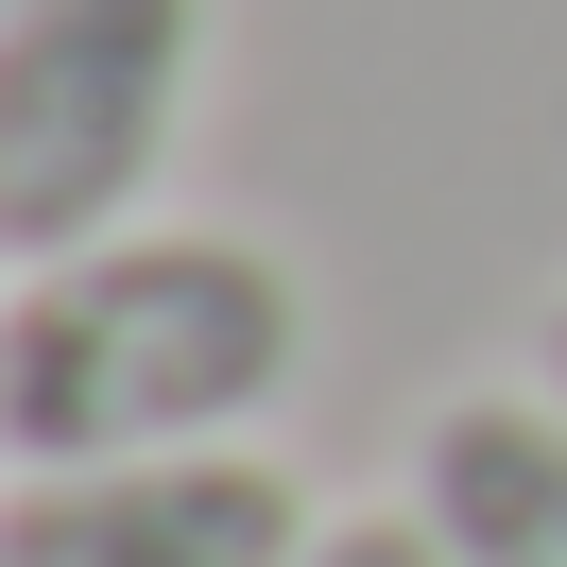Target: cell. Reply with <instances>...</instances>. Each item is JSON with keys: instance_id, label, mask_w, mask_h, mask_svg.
I'll return each instance as SVG.
<instances>
[{"instance_id": "6da1fadb", "label": "cell", "mask_w": 567, "mask_h": 567, "mask_svg": "<svg viewBox=\"0 0 567 567\" xmlns=\"http://www.w3.org/2000/svg\"><path fill=\"white\" fill-rule=\"evenodd\" d=\"M292 379H310V292L241 224H121L86 258L0 276V464L258 447Z\"/></svg>"}, {"instance_id": "7a4b0ae2", "label": "cell", "mask_w": 567, "mask_h": 567, "mask_svg": "<svg viewBox=\"0 0 567 567\" xmlns=\"http://www.w3.org/2000/svg\"><path fill=\"white\" fill-rule=\"evenodd\" d=\"M207 86V0H0V276L155 207Z\"/></svg>"}, {"instance_id": "3957f363", "label": "cell", "mask_w": 567, "mask_h": 567, "mask_svg": "<svg viewBox=\"0 0 567 567\" xmlns=\"http://www.w3.org/2000/svg\"><path fill=\"white\" fill-rule=\"evenodd\" d=\"M310 482L276 447L0 464V567H310Z\"/></svg>"}, {"instance_id": "277c9868", "label": "cell", "mask_w": 567, "mask_h": 567, "mask_svg": "<svg viewBox=\"0 0 567 567\" xmlns=\"http://www.w3.org/2000/svg\"><path fill=\"white\" fill-rule=\"evenodd\" d=\"M413 516L447 533V567H567V395L482 379L413 430Z\"/></svg>"}, {"instance_id": "5b68a950", "label": "cell", "mask_w": 567, "mask_h": 567, "mask_svg": "<svg viewBox=\"0 0 567 567\" xmlns=\"http://www.w3.org/2000/svg\"><path fill=\"white\" fill-rule=\"evenodd\" d=\"M310 567H447V533H430L413 498H361V516H327V533H310Z\"/></svg>"}, {"instance_id": "8992f818", "label": "cell", "mask_w": 567, "mask_h": 567, "mask_svg": "<svg viewBox=\"0 0 567 567\" xmlns=\"http://www.w3.org/2000/svg\"><path fill=\"white\" fill-rule=\"evenodd\" d=\"M533 379L567 395V292H550V310H533Z\"/></svg>"}]
</instances>
